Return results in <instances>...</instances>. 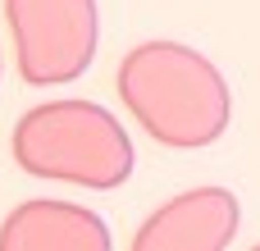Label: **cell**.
I'll use <instances>...</instances> for the list:
<instances>
[{"mask_svg":"<svg viewBox=\"0 0 260 251\" xmlns=\"http://www.w3.org/2000/svg\"><path fill=\"white\" fill-rule=\"evenodd\" d=\"M23 82L55 87L87 73L101 37L96 0H5Z\"/></svg>","mask_w":260,"mask_h":251,"instance_id":"3957f363","label":"cell"},{"mask_svg":"<svg viewBox=\"0 0 260 251\" xmlns=\"http://www.w3.org/2000/svg\"><path fill=\"white\" fill-rule=\"evenodd\" d=\"M14 160L37 178L105 192L128 183L133 142L96 101H46L14 123Z\"/></svg>","mask_w":260,"mask_h":251,"instance_id":"7a4b0ae2","label":"cell"},{"mask_svg":"<svg viewBox=\"0 0 260 251\" xmlns=\"http://www.w3.org/2000/svg\"><path fill=\"white\" fill-rule=\"evenodd\" d=\"M251 251H260V247H251Z\"/></svg>","mask_w":260,"mask_h":251,"instance_id":"8992f818","label":"cell"},{"mask_svg":"<svg viewBox=\"0 0 260 251\" xmlns=\"http://www.w3.org/2000/svg\"><path fill=\"white\" fill-rule=\"evenodd\" d=\"M238 197L229 187H192L165 201L133 238V251H224L238 233Z\"/></svg>","mask_w":260,"mask_h":251,"instance_id":"277c9868","label":"cell"},{"mask_svg":"<svg viewBox=\"0 0 260 251\" xmlns=\"http://www.w3.org/2000/svg\"><path fill=\"white\" fill-rule=\"evenodd\" d=\"M0 251H110V229L87 206L27 201L5 215Z\"/></svg>","mask_w":260,"mask_h":251,"instance_id":"5b68a950","label":"cell"},{"mask_svg":"<svg viewBox=\"0 0 260 251\" xmlns=\"http://www.w3.org/2000/svg\"><path fill=\"white\" fill-rule=\"evenodd\" d=\"M119 96L133 119L174 151H197L229 128V82L192 46L146 41L119 64Z\"/></svg>","mask_w":260,"mask_h":251,"instance_id":"6da1fadb","label":"cell"}]
</instances>
